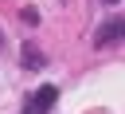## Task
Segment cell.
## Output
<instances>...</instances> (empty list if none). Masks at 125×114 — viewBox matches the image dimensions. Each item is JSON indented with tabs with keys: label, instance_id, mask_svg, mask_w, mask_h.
<instances>
[{
	"label": "cell",
	"instance_id": "1",
	"mask_svg": "<svg viewBox=\"0 0 125 114\" xmlns=\"http://www.w3.org/2000/svg\"><path fill=\"white\" fill-rule=\"evenodd\" d=\"M55 98H59V86H39L35 90V98H31V106H27V114H47L51 106H55Z\"/></svg>",
	"mask_w": 125,
	"mask_h": 114
},
{
	"label": "cell",
	"instance_id": "2",
	"mask_svg": "<svg viewBox=\"0 0 125 114\" xmlns=\"http://www.w3.org/2000/svg\"><path fill=\"white\" fill-rule=\"evenodd\" d=\"M117 35H125V24H121V20H109V24H102V31L94 35V43H98V47H105V43H109V39H117Z\"/></svg>",
	"mask_w": 125,
	"mask_h": 114
},
{
	"label": "cell",
	"instance_id": "3",
	"mask_svg": "<svg viewBox=\"0 0 125 114\" xmlns=\"http://www.w3.org/2000/svg\"><path fill=\"white\" fill-rule=\"evenodd\" d=\"M23 63H27V67H43L47 59H43V51H39V47H23Z\"/></svg>",
	"mask_w": 125,
	"mask_h": 114
}]
</instances>
